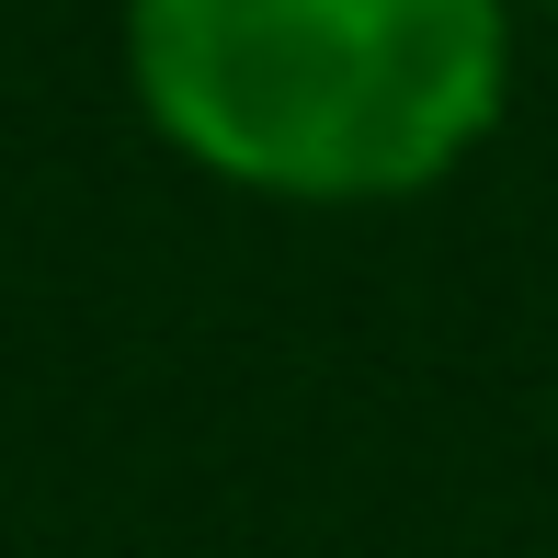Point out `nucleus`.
I'll return each instance as SVG.
<instances>
[{
  "label": "nucleus",
  "mask_w": 558,
  "mask_h": 558,
  "mask_svg": "<svg viewBox=\"0 0 558 558\" xmlns=\"http://www.w3.org/2000/svg\"><path fill=\"white\" fill-rule=\"evenodd\" d=\"M137 114L274 206H411L513 92V0H125Z\"/></svg>",
  "instance_id": "1"
},
{
  "label": "nucleus",
  "mask_w": 558,
  "mask_h": 558,
  "mask_svg": "<svg viewBox=\"0 0 558 558\" xmlns=\"http://www.w3.org/2000/svg\"><path fill=\"white\" fill-rule=\"evenodd\" d=\"M536 12H558V0H536Z\"/></svg>",
  "instance_id": "2"
}]
</instances>
